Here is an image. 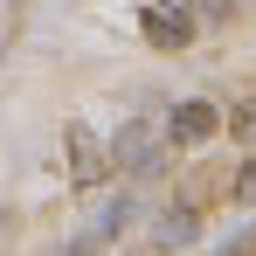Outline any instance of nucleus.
<instances>
[{
    "label": "nucleus",
    "mask_w": 256,
    "mask_h": 256,
    "mask_svg": "<svg viewBox=\"0 0 256 256\" xmlns=\"http://www.w3.org/2000/svg\"><path fill=\"white\" fill-rule=\"evenodd\" d=\"M138 28H146V42H152V48L194 42V14H187V0H146V7H138Z\"/></svg>",
    "instance_id": "1"
},
{
    "label": "nucleus",
    "mask_w": 256,
    "mask_h": 256,
    "mask_svg": "<svg viewBox=\"0 0 256 256\" xmlns=\"http://www.w3.org/2000/svg\"><path fill=\"white\" fill-rule=\"evenodd\" d=\"M214 132H222V111L201 104V97L173 104V118H166V138H173V146H201V138H214Z\"/></svg>",
    "instance_id": "2"
},
{
    "label": "nucleus",
    "mask_w": 256,
    "mask_h": 256,
    "mask_svg": "<svg viewBox=\"0 0 256 256\" xmlns=\"http://www.w3.org/2000/svg\"><path fill=\"white\" fill-rule=\"evenodd\" d=\"M194 236H201V208H194V201H173V208L160 214V228H152L160 250H187Z\"/></svg>",
    "instance_id": "3"
},
{
    "label": "nucleus",
    "mask_w": 256,
    "mask_h": 256,
    "mask_svg": "<svg viewBox=\"0 0 256 256\" xmlns=\"http://www.w3.org/2000/svg\"><path fill=\"white\" fill-rule=\"evenodd\" d=\"M70 152H76V180L97 187V180H104V152H97V138H90L84 125H70Z\"/></svg>",
    "instance_id": "4"
},
{
    "label": "nucleus",
    "mask_w": 256,
    "mask_h": 256,
    "mask_svg": "<svg viewBox=\"0 0 256 256\" xmlns=\"http://www.w3.org/2000/svg\"><path fill=\"white\" fill-rule=\"evenodd\" d=\"M118 160L138 166V173H152V166H160V146H152L146 132H125V138H118Z\"/></svg>",
    "instance_id": "5"
},
{
    "label": "nucleus",
    "mask_w": 256,
    "mask_h": 256,
    "mask_svg": "<svg viewBox=\"0 0 256 256\" xmlns=\"http://www.w3.org/2000/svg\"><path fill=\"white\" fill-rule=\"evenodd\" d=\"M222 125L236 132V138H256V97H250V104H236V111H228Z\"/></svg>",
    "instance_id": "6"
},
{
    "label": "nucleus",
    "mask_w": 256,
    "mask_h": 256,
    "mask_svg": "<svg viewBox=\"0 0 256 256\" xmlns=\"http://www.w3.org/2000/svg\"><path fill=\"white\" fill-rule=\"evenodd\" d=\"M228 194H236V201H256V160L236 173V187H228Z\"/></svg>",
    "instance_id": "7"
},
{
    "label": "nucleus",
    "mask_w": 256,
    "mask_h": 256,
    "mask_svg": "<svg viewBox=\"0 0 256 256\" xmlns=\"http://www.w3.org/2000/svg\"><path fill=\"white\" fill-rule=\"evenodd\" d=\"M201 7V21H228V0H194Z\"/></svg>",
    "instance_id": "8"
}]
</instances>
